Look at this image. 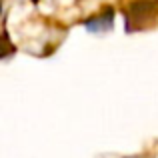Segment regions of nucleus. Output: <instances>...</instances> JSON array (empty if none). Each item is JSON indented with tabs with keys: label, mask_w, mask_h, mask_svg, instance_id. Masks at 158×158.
Here are the masks:
<instances>
[{
	"label": "nucleus",
	"mask_w": 158,
	"mask_h": 158,
	"mask_svg": "<svg viewBox=\"0 0 158 158\" xmlns=\"http://www.w3.org/2000/svg\"><path fill=\"white\" fill-rule=\"evenodd\" d=\"M82 26H84L90 34H106V32H110L112 26H114V8L104 6L98 14L82 20Z\"/></svg>",
	"instance_id": "nucleus-2"
},
{
	"label": "nucleus",
	"mask_w": 158,
	"mask_h": 158,
	"mask_svg": "<svg viewBox=\"0 0 158 158\" xmlns=\"http://www.w3.org/2000/svg\"><path fill=\"white\" fill-rule=\"evenodd\" d=\"M158 24V0H132L124 8V30L134 34Z\"/></svg>",
	"instance_id": "nucleus-1"
},
{
	"label": "nucleus",
	"mask_w": 158,
	"mask_h": 158,
	"mask_svg": "<svg viewBox=\"0 0 158 158\" xmlns=\"http://www.w3.org/2000/svg\"><path fill=\"white\" fill-rule=\"evenodd\" d=\"M16 52V46L12 44L10 36H8V32L4 30L2 34H0V60H4V58L12 56V54Z\"/></svg>",
	"instance_id": "nucleus-3"
},
{
	"label": "nucleus",
	"mask_w": 158,
	"mask_h": 158,
	"mask_svg": "<svg viewBox=\"0 0 158 158\" xmlns=\"http://www.w3.org/2000/svg\"><path fill=\"white\" fill-rule=\"evenodd\" d=\"M126 158H144V156H126Z\"/></svg>",
	"instance_id": "nucleus-4"
}]
</instances>
